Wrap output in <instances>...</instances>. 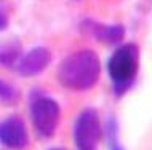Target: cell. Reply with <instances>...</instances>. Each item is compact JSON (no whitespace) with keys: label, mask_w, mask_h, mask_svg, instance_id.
<instances>
[{"label":"cell","mask_w":152,"mask_h":150,"mask_svg":"<svg viewBox=\"0 0 152 150\" xmlns=\"http://www.w3.org/2000/svg\"><path fill=\"white\" fill-rule=\"evenodd\" d=\"M101 75V62L91 50H79L66 56L58 67V80L64 88L72 91H85L98 83Z\"/></svg>","instance_id":"6da1fadb"},{"label":"cell","mask_w":152,"mask_h":150,"mask_svg":"<svg viewBox=\"0 0 152 150\" xmlns=\"http://www.w3.org/2000/svg\"><path fill=\"white\" fill-rule=\"evenodd\" d=\"M139 66V50L134 43L122 45L107 62V72L114 83V94L122 96L131 86Z\"/></svg>","instance_id":"7a4b0ae2"},{"label":"cell","mask_w":152,"mask_h":150,"mask_svg":"<svg viewBox=\"0 0 152 150\" xmlns=\"http://www.w3.org/2000/svg\"><path fill=\"white\" fill-rule=\"evenodd\" d=\"M31 118L37 134L40 137H51L58 129L61 109L55 99L40 96L31 102Z\"/></svg>","instance_id":"3957f363"},{"label":"cell","mask_w":152,"mask_h":150,"mask_svg":"<svg viewBox=\"0 0 152 150\" xmlns=\"http://www.w3.org/2000/svg\"><path fill=\"white\" fill-rule=\"evenodd\" d=\"M102 134L99 115L94 109H85L79 113L74 125V142L77 150H98Z\"/></svg>","instance_id":"277c9868"},{"label":"cell","mask_w":152,"mask_h":150,"mask_svg":"<svg viewBox=\"0 0 152 150\" xmlns=\"http://www.w3.org/2000/svg\"><path fill=\"white\" fill-rule=\"evenodd\" d=\"M0 142L13 150H23L29 144L27 128L19 117H8L0 121Z\"/></svg>","instance_id":"5b68a950"},{"label":"cell","mask_w":152,"mask_h":150,"mask_svg":"<svg viewBox=\"0 0 152 150\" xmlns=\"http://www.w3.org/2000/svg\"><path fill=\"white\" fill-rule=\"evenodd\" d=\"M51 62V53L43 46L32 48L26 54H23L16 62V72L23 77H34L43 72Z\"/></svg>","instance_id":"8992f818"},{"label":"cell","mask_w":152,"mask_h":150,"mask_svg":"<svg viewBox=\"0 0 152 150\" xmlns=\"http://www.w3.org/2000/svg\"><path fill=\"white\" fill-rule=\"evenodd\" d=\"M93 37L101 43L106 45H115V43L122 42V38L125 37V27L120 24H112V26H104V24H96L93 22V26H90Z\"/></svg>","instance_id":"52a82bcc"},{"label":"cell","mask_w":152,"mask_h":150,"mask_svg":"<svg viewBox=\"0 0 152 150\" xmlns=\"http://www.w3.org/2000/svg\"><path fill=\"white\" fill-rule=\"evenodd\" d=\"M23 56L21 53V43L16 40L0 43V64L7 67H15L19 58Z\"/></svg>","instance_id":"ba28073f"},{"label":"cell","mask_w":152,"mask_h":150,"mask_svg":"<svg viewBox=\"0 0 152 150\" xmlns=\"http://www.w3.org/2000/svg\"><path fill=\"white\" fill-rule=\"evenodd\" d=\"M106 139H107V149L109 150H125L118 141V126L117 120L114 117L106 121Z\"/></svg>","instance_id":"9c48e42d"},{"label":"cell","mask_w":152,"mask_h":150,"mask_svg":"<svg viewBox=\"0 0 152 150\" xmlns=\"http://www.w3.org/2000/svg\"><path fill=\"white\" fill-rule=\"evenodd\" d=\"M19 91L16 90L13 85H10L8 82L0 80V102L5 105H15L19 101Z\"/></svg>","instance_id":"30bf717a"},{"label":"cell","mask_w":152,"mask_h":150,"mask_svg":"<svg viewBox=\"0 0 152 150\" xmlns=\"http://www.w3.org/2000/svg\"><path fill=\"white\" fill-rule=\"evenodd\" d=\"M7 24H8V19H7V16L3 14V13H0V30H3L7 27Z\"/></svg>","instance_id":"8fae6325"},{"label":"cell","mask_w":152,"mask_h":150,"mask_svg":"<svg viewBox=\"0 0 152 150\" xmlns=\"http://www.w3.org/2000/svg\"><path fill=\"white\" fill-rule=\"evenodd\" d=\"M48 150H63V149H48Z\"/></svg>","instance_id":"7c38bea8"}]
</instances>
